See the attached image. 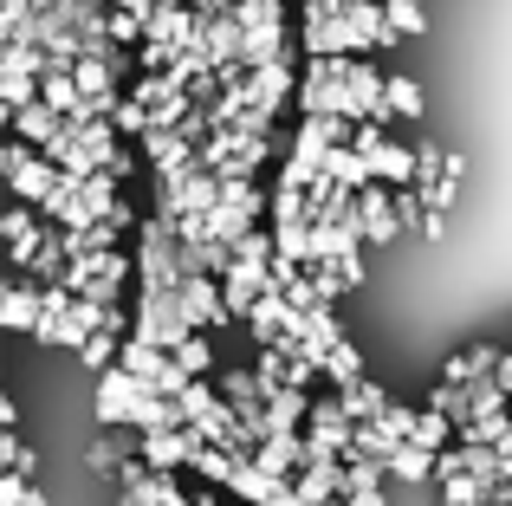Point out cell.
<instances>
[{"instance_id": "6da1fadb", "label": "cell", "mask_w": 512, "mask_h": 506, "mask_svg": "<svg viewBox=\"0 0 512 506\" xmlns=\"http://www.w3.org/2000/svg\"><path fill=\"white\" fill-rule=\"evenodd\" d=\"M350 228H357L363 247H396L402 241V189H389V182H370V189L357 195V208H350Z\"/></svg>"}, {"instance_id": "7a4b0ae2", "label": "cell", "mask_w": 512, "mask_h": 506, "mask_svg": "<svg viewBox=\"0 0 512 506\" xmlns=\"http://www.w3.org/2000/svg\"><path fill=\"white\" fill-rule=\"evenodd\" d=\"M175 305H182V318L195 331H221L234 325V305H227V286L214 273H188L182 286H175Z\"/></svg>"}, {"instance_id": "3957f363", "label": "cell", "mask_w": 512, "mask_h": 506, "mask_svg": "<svg viewBox=\"0 0 512 506\" xmlns=\"http://www.w3.org/2000/svg\"><path fill=\"white\" fill-rule=\"evenodd\" d=\"M195 448H201L195 429H150V435H137V455L150 461L156 474H182L188 461H195Z\"/></svg>"}, {"instance_id": "277c9868", "label": "cell", "mask_w": 512, "mask_h": 506, "mask_svg": "<svg viewBox=\"0 0 512 506\" xmlns=\"http://www.w3.org/2000/svg\"><path fill=\"white\" fill-rule=\"evenodd\" d=\"M500 357L506 351H493V344H467V351H454L448 364H441V383H454V390H480V383L500 377Z\"/></svg>"}, {"instance_id": "5b68a950", "label": "cell", "mask_w": 512, "mask_h": 506, "mask_svg": "<svg viewBox=\"0 0 512 506\" xmlns=\"http://www.w3.org/2000/svg\"><path fill=\"white\" fill-rule=\"evenodd\" d=\"M292 494L312 500V506H338L344 500V461L338 455H312L299 468V481H292Z\"/></svg>"}, {"instance_id": "8992f818", "label": "cell", "mask_w": 512, "mask_h": 506, "mask_svg": "<svg viewBox=\"0 0 512 506\" xmlns=\"http://www.w3.org/2000/svg\"><path fill=\"white\" fill-rule=\"evenodd\" d=\"M435 474H441V455L422 442H402L389 455V481H402V487H435Z\"/></svg>"}, {"instance_id": "52a82bcc", "label": "cell", "mask_w": 512, "mask_h": 506, "mask_svg": "<svg viewBox=\"0 0 512 506\" xmlns=\"http://www.w3.org/2000/svg\"><path fill=\"white\" fill-rule=\"evenodd\" d=\"M325 182H338V189L363 195V189L376 182V163L357 150V143H344V150H331V156H325Z\"/></svg>"}, {"instance_id": "ba28073f", "label": "cell", "mask_w": 512, "mask_h": 506, "mask_svg": "<svg viewBox=\"0 0 512 506\" xmlns=\"http://www.w3.org/2000/svg\"><path fill=\"white\" fill-rule=\"evenodd\" d=\"M0 318H7L13 331H26V338L39 331V318H46V299H39L33 279H13V286H7V299H0Z\"/></svg>"}, {"instance_id": "9c48e42d", "label": "cell", "mask_w": 512, "mask_h": 506, "mask_svg": "<svg viewBox=\"0 0 512 506\" xmlns=\"http://www.w3.org/2000/svg\"><path fill=\"white\" fill-rule=\"evenodd\" d=\"M175 364H182L195 383H214V377H221V357H214V331H188V338L175 344Z\"/></svg>"}, {"instance_id": "30bf717a", "label": "cell", "mask_w": 512, "mask_h": 506, "mask_svg": "<svg viewBox=\"0 0 512 506\" xmlns=\"http://www.w3.org/2000/svg\"><path fill=\"white\" fill-rule=\"evenodd\" d=\"M7 130H13V137H26V143H39V150H46V143H52V137L65 130V117L52 111V104H26V111H7Z\"/></svg>"}, {"instance_id": "8fae6325", "label": "cell", "mask_w": 512, "mask_h": 506, "mask_svg": "<svg viewBox=\"0 0 512 506\" xmlns=\"http://www.w3.org/2000/svg\"><path fill=\"white\" fill-rule=\"evenodd\" d=\"M370 163H376V182H389V189H409V182H415V150H409V143H396V137L376 143Z\"/></svg>"}, {"instance_id": "7c38bea8", "label": "cell", "mask_w": 512, "mask_h": 506, "mask_svg": "<svg viewBox=\"0 0 512 506\" xmlns=\"http://www.w3.org/2000/svg\"><path fill=\"white\" fill-rule=\"evenodd\" d=\"M422 111H428L422 78H389V91H383V117H402V124H415Z\"/></svg>"}, {"instance_id": "4fadbf2b", "label": "cell", "mask_w": 512, "mask_h": 506, "mask_svg": "<svg viewBox=\"0 0 512 506\" xmlns=\"http://www.w3.org/2000/svg\"><path fill=\"white\" fill-rule=\"evenodd\" d=\"M383 13H389V33L396 39H422L428 33V7L422 0H383Z\"/></svg>"}, {"instance_id": "5bb4252c", "label": "cell", "mask_w": 512, "mask_h": 506, "mask_svg": "<svg viewBox=\"0 0 512 506\" xmlns=\"http://www.w3.org/2000/svg\"><path fill=\"white\" fill-rule=\"evenodd\" d=\"M338 506H389V500H383V487H376V494H344Z\"/></svg>"}, {"instance_id": "9a60e30c", "label": "cell", "mask_w": 512, "mask_h": 506, "mask_svg": "<svg viewBox=\"0 0 512 506\" xmlns=\"http://www.w3.org/2000/svg\"><path fill=\"white\" fill-rule=\"evenodd\" d=\"M20 506H46V494H39V487H26V500Z\"/></svg>"}, {"instance_id": "2e32d148", "label": "cell", "mask_w": 512, "mask_h": 506, "mask_svg": "<svg viewBox=\"0 0 512 506\" xmlns=\"http://www.w3.org/2000/svg\"><path fill=\"white\" fill-rule=\"evenodd\" d=\"M305 7H344V0H305Z\"/></svg>"}, {"instance_id": "e0dca14e", "label": "cell", "mask_w": 512, "mask_h": 506, "mask_svg": "<svg viewBox=\"0 0 512 506\" xmlns=\"http://www.w3.org/2000/svg\"><path fill=\"white\" fill-rule=\"evenodd\" d=\"M344 7H357V0H344Z\"/></svg>"}]
</instances>
